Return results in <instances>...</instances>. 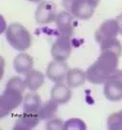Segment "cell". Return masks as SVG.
Masks as SVG:
<instances>
[{"instance_id":"1","label":"cell","mask_w":122,"mask_h":130,"mask_svg":"<svg viewBox=\"0 0 122 130\" xmlns=\"http://www.w3.org/2000/svg\"><path fill=\"white\" fill-rule=\"evenodd\" d=\"M122 48H106L101 50L97 60L86 71L87 80L92 84H104L117 70Z\"/></svg>"},{"instance_id":"2","label":"cell","mask_w":122,"mask_h":130,"mask_svg":"<svg viewBox=\"0 0 122 130\" xmlns=\"http://www.w3.org/2000/svg\"><path fill=\"white\" fill-rule=\"evenodd\" d=\"M24 80L19 76H14L6 84L4 92L0 98V117H7L23 102V93L25 91Z\"/></svg>"},{"instance_id":"3","label":"cell","mask_w":122,"mask_h":130,"mask_svg":"<svg viewBox=\"0 0 122 130\" xmlns=\"http://www.w3.org/2000/svg\"><path fill=\"white\" fill-rule=\"evenodd\" d=\"M5 38L12 47L18 51L27 50L32 44V36L22 24L14 22L6 30Z\"/></svg>"},{"instance_id":"4","label":"cell","mask_w":122,"mask_h":130,"mask_svg":"<svg viewBox=\"0 0 122 130\" xmlns=\"http://www.w3.org/2000/svg\"><path fill=\"white\" fill-rule=\"evenodd\" d=\"M63 6L73 17L82 20L90 19L96 9L89 0H63Z\"/></svg>"},{"instance_id":"5","label":"cell","mask_w":122,"mask_h":130,"mask_svg":"<svg viewBox=\"0 0 122 130\" xmlns=\"http://www.w3.org/2000/svg\"><path fill=\"white\" fill-rule=\"evenodd\" d=\"M104 95L110 101L122 99V70H117L104 83Z\"/></svg>"},{"instance_id":"6","label":"cell","mask_w":122,"mask_h":130,"mask_svg":"<svg viewBox=\"0 0 122 130\" xmlns=\"http://www.w3.org/2000/svg\"><path fill=\"white\" fill-rule=\"evenodd\" d=\"M57 6L52 1H42L35 13V19L38 24H48L56 20Z\"/></svg>"},{"instance_id":"7","label":"cell","mask_w":122,"mask_h":130,"mask_svg":"<svg viewBox=\"0 0 122 130\" xmlns=\"http://www.w3.org/2000/svg\"><path fill=\"white\" fill-rule=\"evenodd\" d=\"M120 34V27L117 19H108L100 25V27L95 32V40L98 43L110 39L117 37Z\"/></svg>"},{"instance_id":"8","label":"cell","mask_w":122,"mask_h":130,"mask_svg":"<svg viewBox=\"0 0 122 130\" xmlns=\"http://www.w3.org/2000/svg\"><path fill=\"white\" fill-rule=\"evenodd\" d=\"M71 50H72V44L70 39L61 35L52 44L51 55L54 58V60L66 61L69 58Z\"/></svg>"},{"instance_id":"9","label":"cell","mask_w":122,"mask_h":130,"mask_svg":"<svg viewBox=\"0 0 122 130\" xmlns=\"http://www.w3.org/2000/svg\"><path fill=\"white\" fill-rule=\"evenodd\" d=\"M68 70V66L65 61L54 60L47 66L46 76L55 83H61L66 79Z\"/></svg>"},{"instance_id":"10","label":"cell","mask_w":122,"mask_h":130,"mask_svg":"<svg viewBox=\"0 0 122 130\" xmlns=\"http://www.w3.org/2000/svg\"><path fill=\"white\" fill-rule=\"evenodd\" d=\"M56 26L58 31L61 33L62 36L70 38L74 33V25H73V15L67 12L63 11L60 12L56 18Z\"/></svg>"},{"instance_id":"11","label":"cell","mask_w":122,"mask_h":130,"mask_svg":"<svg viewBox=\"0 0 122 130\" xmlns=\"http://www.w3.org/2000/svg\"><path fill=\"white\" fill-rule=\"evenodd\" d=\"M40 121L38 113H26L24 112L22 115L16 119L14 124V130H31L35 128Z\"/></svg>"},{"instance_id":"12","label":"cell","mask_w":122,"mask_h":130,"mask_svg":"<svg viewBox=\"0 0 122 130\" xmlns=\"http://www.w3.org/2000/svg\"><path fill=\"white\" fill-rule=\"evenodd\" d=\"M50 95H51V99L56 101L58 104L62 105V104H66L70 100L72 92L70 90V87L67 84L66 85L61 82V83H56L53 86Z\"/></svg>"},{"instance_id":"13","label":"cell","mask_w":122,"mask_h":130,"mask_svg":"<svg viewBox=\"0 0 122 130\" xmlns=\"http://www.w3.org/2000/svg\"><path fill=\"white\" fill-rule=\"evenodd\" d=\"M14 70L19 74H27L29 71L33 70L34 67V60L31 56L21 52L14 57L13 62Z\"/></svg>"},{"instance_id":"14","label":"cell","mask_w":122,"mask_h":130,"mask_svg":"<svg viewBox=\"0 0 122 130\" xmlns=\"http://www.w3.org/2000/svg\"><path fill=\"white\" fill-rule=\"evenodd\" d=\"M24 83L29 91L36 92L44 84V74L39 70H32L27 74H25Z\"/></svg>"},{"instance_id":"15","label":"cell","mask_w":122,"mask_h":130,"mask_svg":"<svg viewBox=\"0 0 122 130\" xmlns=\"http://www.w3.org/2000/svg\"><path fill=\"white\" fill-rule=\"evenodd\" d=\"M42 98L38 93H26L23 98V111L26 113H38L42 106Z\"/></svg>"},{"instance_id":"16","label":"cell","mask_w":122,"mask_h":130,"mask_svg":"<svg viewBox=\"0 0 122 130\" xmlns=\"http://www.w3.org/2000/svg\"><path fill=\"white\" fill-rule=\"evenodd\" d=\"M66 84L70 88H78L87 80L86 72H84L81 69H71L66 74Z\"/></svg>"},{"instance_id":"17","label":"cell","mask_w":122,"mask_h":130,"mask_svg":"<svg viewBox=\"0 0 122 130\" xmlns=\"http://www.w3.org/2000/svg\"><path fill=\"white\" fill-rule=\"evenodd\" d=\"M58 106L59 104L53 99L47 100L44 103H42L38 112L39 119L44 121V120H51L53 118H55L58 112Z\"/></svg>"},{"instance_id":"18","label":"cell","mask_w":122,"mask_h":130,"mask_svg":"<svg viewBox=\"0 0 122 130\" xmlns=\"http://www.w3.org/2000/svg\"><path fill=\"white\" fill-rule=\"evenodd\" d=\"M107 125L111 130H122V110L113 113L109 116Z\"/></svg>"},{"instance_id":"19","label":"cell","mask_w":122,"mask_h":130,"mask_svg":"<svg viewBox=\"0 0 122 130\" xmlns=\"http://www.w3.org/2000/svg\"><path fill=\"white\" fill-rule=\"evenodd\" d=\"M86 128V123L79 119H70L66 121L64 125V130H85Z\"/></svg>"},{"instance_id":"20","label":"cell","mask_w":122,"mask_h":130,"mask_svg":"<svg viewBox=\"0 0 122 130\" xmlns=\"http://www.w3.org/2000/svg\"><path fill=\"white\" fill-rule=\"evenodd\" d=\"M65 122L58 119V118H53L46 123V128L48 130H60L64 129Z\"/></svg>"},{"instance_id":"21","label":"cell","mask_w":122,"mask_h":130,"mask_svg":"<svg viewBox=\"0 0 122 130\" xmlns=\"http://www.w3.org/2000/svg\"><path fill=\"white\" fill-rule=\"evenodd\" d=\"M89 2H91L92 4L95 6V7H97L98 6V4H99V2H100V0H89Z\"/></svg>"},{"instance_id":"22","label":"cell","mask_w":122,"mask_h":130,"mask_svg":"<svg viewBox=\"0 0 122 130\" xmlns=\"http://www.w3.org/2000/svg\"><path fill=\"white\" fill-rule=\"evenodd\" d=\"M30 2H34V3H36V2H42V0H28Z\"/></svg>"}]
</instances>
